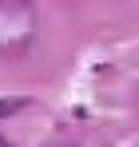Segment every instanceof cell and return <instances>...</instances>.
Wrapping results in <instances>:
<instances>
[{
	"instance_id": "6da1fadb",
	"label": "cell",
	"mask_w": 139,
	"mask_h": 147,
	"mask_svg": "<svg viewBox=\"0 0 139 147\" xmlns=\"http://www.w3.org/2000/svg\"><path fill=\"white\" fill-rule=\"evenodd\" d=\"M32 28H36V16L28 0H0V48L4 52L24 48L32 40Z\"/></svg>"
},
{
	"instance_id": "7a4b0ae2",
	"label": "cell",
	"mask_w": 139,
	"mask_h": 147,
	"mask_svg": "<svg viewBox=\"0 0 139 147\" xmlns=\"http://www.w3.org/2000/svg\"><path fill=\"white\" fill-rule=\"evenodd\" d=\"M0 147H12V143H8V139H4V135H0Z\"/></svg>"
}]
</instances>
